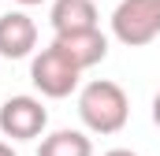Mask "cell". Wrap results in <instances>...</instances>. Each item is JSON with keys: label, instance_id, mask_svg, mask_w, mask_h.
<instances>
[{"label": "cell", "instance_id": "cell-7", "mask_svg": "<svg viewBox=\"0 0 160 156\" xmlns=\"http://www.w3.org/2000/svg\"><path fill=\"white\" fill-rule=\"evenodd\" d=\"M56 37L60 34H82V30H101L97 26V7L93 0H56L48 15Z\"/></svg>", "mask_w": 160, "mask_h": 156}, {"label": "cell", "instance_id": "cell-2", "mask_svg": "<svg viewBox=\"0 0 160 156\" xmlns=\"http://www.w3.org/2000/svg\"><path fill=\"white\" fill-rule=\"evenodd\" d=\"M112 37L127 48H142L160 37V0H119L112 11Z\"/></svg>", "mask_w": 160, "mask_h": 156}, {"label": "cell", "instance_id": "cell-6", "mask_svg": "<svg viewBox=\"0 0 160 156\" xmlns=\"http://www.w3.org/2000/svg\"><path fill=\"white\" fill-rule=\"evenodd\" d=\"M52 45L78 67V71H89V67H97L104 56H108V37L101 34V30H82V34H60V37H52Z\"/></svg>", "mask_w": 160, "mask_h": 156}, {"label": "cell", "instance_id": "cell-1", "mask_svg": "<svg viewBox=\"0 0 160 156\" xmlns=\"http://www.w3.org/2000/svg\"><path fill=\"white\" fill-rule=\"evenodd\" d=\"M78 115L86 130H93V134H119L130 119V100H127L123 85L108 82V78H93L78 93Z\"/></svg>", "mask_w": 160, "mask_h": 156}, {"label": "cell", "instance_id": "cell-10", "mask_svg": "<svg viewBox=\"0 0 160 156\" xmlns=\"http://www.w3.org/2000/svg\"><path fill=\"white\" fill-rule=\"evenodd\" d=\"M104 156H138V153H130V149H112V153H104Z\"/></svg>", "mask_w": 160, "mask_h": 156}, {"label": "cell", "instance_id": "cell-9", "mask_svg": "<svg viewBox=\"0 0 160 156\" xmlns=\"http://www.w3.org/2000/svg\"><path fill=\"white\" fill-rule=\"evenodd\" d=\"M153 123H157V126H160V93H157V97H153Z\"/></svg>", "mask_w": 160, "mask_h": 156}, {"label": "cell", "instance_id": "cell-4", "mask_svg": "<svg viewBox=\"0 0 160 156\" xmlns=\"http://www.w3.org/2000/svg\"><path fill=\"white\" fill-rule=\"evenodd\" d=\"M48 126V112L38 97H11L0 104V134L11 141H34Z\"/></svg>", "mask_w": 160, "mask_h": 156}, {"label": "cell", "instance_id": "cell-11", "mask_svg": "<svg viewBox=\"0 0 160 156\" xmlns=\"http://www.w3.org/2000/svg\"><path fill=\"white\" fill-rule=\"evenodd\" d=\"M0 156H15V149H11L8 141H0Z\"/></svg>", "mask_w": 160, "mask_h": 156}, {"label": "cell", "instance_id": "cell-12", "mask_svg": "<svg viewBox=\"0 0 160 156\" xmlns=\"http://www.w3.org/2000/svg\"><path fill=\"white\" fill-rule=\"evenodd\" d=\"M15 4H22V7H34V4H45V0H15Z\"/></svg>", "mask_w": 160, "mask_h": 156}, {"label": "cell", "instance_id": "cell-8", "mask_svg": "<svg viewBox=\"0 0 160 156\" xmlns=\"http://www.w3.org/2000/svg\"><path fill=\"white\" fill-rule=\"evenodd\" d=\"M38 156H93V141L82 130H52L41 138Z\"/></svg>", "mask_w": 160, "mask_h": 156}, {"label": "cell", "instance_id": "cell-3", "mask_svg": "<svg viewBox=\"0 0 160 156\" xmlns=\"http://www.w3.org/2000/svg\"><path fill=\"white\" fill-rule=\"evenodd\" d=\"M78 75H82V71L56 48V45L41 48L38 56H34V63H30V82L38 85L41 97H48V100L71 97V93L78 89Z\"/></svg>", "mask_w": 160, "mask_h": 156}, {"label": "cell", "instance_id": "cell-5", "mask_svg": "<svg viewBox=\"0 0 160 156\" xmlns=\"http://www.w3.org/2000/svg\"><path fill=\"white\" fill-rule=\"evenodd\" d=\"M38 48V22L26 11L0 15V56L4 60H26Z\"/></svg>", "mask_w": 160, "mask_h": 156}]
</instances>
